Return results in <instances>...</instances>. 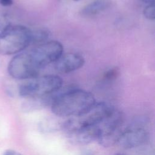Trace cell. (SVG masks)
Returning a JSON list of instances; mask_svg holds the SVG:
<instances>
[{"mask_svg": "<svg viewBox=\"0 0 155 155\" xmlns=\"http://www.w3.org/2000/svg\"><path fill=\"white\" fill-rule=\"evenodd\" d=\"M94 96L82 89H73L57 96L51 102V111L59 117H78L88 112L96 104Z\"/></svg>", "mask_w": 155, "mask_h": 155, "instance_id": "obj_1", "label": "cell"}, {"mask_svg": "<svg viewBox=\"0 0 155 155\" xmlns=\"http://www.w3.org/2000/svg\"><path fill=\"white\" fill-rule=\"evenodd\" d=\"M31 41V30L19 24H8L0 31V55H12L25 50Z\"/></svg>", "mask_w": 155, "mask_h": 155, "instance_id": "obj_2", "label": "cell"}, {"mask_svg": "<svg viewBox=\"0 0 155 155\" xmlns=\"http://www.w3.org/2000/svg\"><path fill=\"white\" fill-rule=\"evenodd\" d=\"M62 84L63 80L59 76H38L22 84L19 88V94L28 99L44 97L58 91Z\"/></svg>", "mask_w": 155, "mask_h": 155, "instance_id": "obj_3", "label": "cell"}, {"mask_svg": "<svg viewBox=\"0 0 155 155\" xmlns=\"http://www.w3.org/2000/svg\"><path fill=\"white\" fill-rule=\"evenodd\" d=\"M122 113L114 108L98 125L99 136L97 140L99 144L103 147H108L117 143L122 132Z\"/></svg>", "mask_w": 155, "mask_h": 155, "instance_id": "obj_4", "label": "cell"}, {"mask_svg": "<svg viewBox=\"0 0 155 155\" xmlns=\"http://www.w3.org/2000/svg\"><path fill=\"white\" fill-rule=\"evenodd\" d=\"M7 70L13 78L19 80L36 78L41 71L33 62L28 49L16 54L8 63Z\"/></svg>", "mask_w": 155, "mask_h": 155, "instance_id": "obj_5", "label": "cell"}, {"mask_svg": "<svg viewBox=\"0 0 155 155\" xmlns=\"http://www.w3.org/2000/svg\"><path fill=\"white\" fill-rule=\"evenodd\" d=\"M29 50L35 64L41 70L46 66L55 62L63 54L64 48L59 41H48L34 45Z\"/></svg>", "mask_w": 155, "mask_h": 155, "instance_id": "obj_6", "label": "cell"}, {"mask_svg": "<svg viewBox=\"0 0 155 155\" xmlns=\"http://www.w3.org/2000/svg\"><path fill=\"white\" fill-rule=\"evenodd\" d=\"M147 137L148 133L145 128L143 126L136 124L122 131L117 142L122 148L130 149L142 145Z\"/></svg>", "mask_w": 155, "mask_h": 155, "instance_id": "obj_7", "label": "cell"}, {"mask_svg": "<svg viewBox=\"0 0 155 155\" xmlns=\"http://www.w3.org/2000/svg\"><path fill=\"white\" fill-rule=\"evenodd\" d=\"M85 64L84 57L78 53L62 54L54 62V68L61 73H68L82 68Z\"/></svg>", "mask_w": 155, "mask_h": 155, "instance_id": "obj_8", "label": "cell"}, {"mask_svg": "<svg viewBox=\"0 0 155 155\" xmlns=\"http://www.w3.org/2000/svg\"><path fill=\"white\" fill-rule=\"evenodd\" d=\"M110 0H94L84 6L80 13L84 17H92L105 10L111 5Z\"/></svg>", "mask_w": 155, "mask_h": 155, "instance_id": "obj_9", "label": "cell"}, {"mask_svg": "<svg viewBox=\"0 0 155 155\" xmlns=\"http://www.w3.org/2000/svg\"><path fill=\"white\" fill-rule=\"evenodd\" d=\"M50 31L45 28H39L31 30V44L36 45L49 41Z\"/></svg>", "mask_w": 155, "mask_h": 155, "instance_id": "obj_10", "label": "cell"}, {"mask_svg": "<svg viewBox=\"0 0 155 155\" xmlns=\"http://www.w3.org/2000/svg\"><path fill=\"white\" fill-rule=\"evenodd\" d=\"M119 74H120L119 69L116 67H113L108 69L104 73L103 75V78L105 81H113L116 79L119 76Z\"/></svg>", "mask_w": 155, "mask_h": 155, "instance_id": "obj_11", "label": "cell"}, {"mask_svg": "<svg viewBox=\"0 0 155 155\" xmlns=\"http://www.w3.org/2000/svg\"><path fill=\"white\" fill-rule=\"evenodd\" d=\"M143 16L149 20H154L155 18L154 3L147 4L143 11Z\"/></svg>", "mask_w": 155, "mask_h": 155, "instance_id": "obj_12", "label": "cell"}, {"mask_svg": "<svg viewBox=\"0 0 155 155\" xmlns=\"http://www.w3.org/2000/svg\"><path fill=\"white\" fill-rule=\"evenodd\" d=\"M2 155H22L20 153L14 150H6L2 153Z\"/></svg>", "mask_w": 155, "mask_h": 155, "instance_id": "obj_13", "label": "cell"}, {"mask_svg": "<svg viewBox=\"0 0 155 155\" xmlns=\"http://www.w3.org/2000/svg\"><path fill=\"white\" fill-rule=\"evenodd\" d=\"M0 4L3 6H10L13 4V0H0Z\"/></svg>", "mask_w": 155, "mask_h": 155, "instance_id": "obj_14", "label": "cell"}, {"mask_svg": "<svg viewBox=\"0 0 155 155\" xmlns=\"http://www.w3.org/2000/svg\"><path fill=\"white\" fill-rule=\"evenodd\" d=\"M79 155H94V153L90 150H85L82 151Z\"/></svg>", "mask_w": 155, "mask_h": 155, "instance_id": "obj_15", "label": "cell"}, {"mask_svg": "<svg viewBox=\"0 0 155 155\" xmlns=\"http://www.w3.org/2000/svg\"><path fill=\"white\" fill-rule=\"evenodd\" d=\"M141 1L147 4H152V3L154 2V0H141Z\"/></svg>", "mask_w": 155, "mask_h": 155, "instance_id": "obj_16", "label": "cell"}, {"mask_svg": "<svg viewBox=\"0 0 155 155\" xmlns=\"http://www.w3.org/2000/svg\"><path fill=\"white\" fill-rule=\"evenodd\" d=\"M114 155H125V154H122V153H117V154H115Z\"/></svg>", "mask_w": 155, "mask_h": 155, "instance_id": "obj_17", "label": "cell"}, {"mask_svg": "<svg viewBox=\"0 0 155 155\" xmlns=\"http://www.w3.org/2000/svg\"><path fill=\"white\" fill-rule=\"evenodd\" d=\"M73 1H79V0H73Z\"/></svg>", "mask_w": 155, "mask_h": 155, "instance_id": "obj_18", "label": "cell"}]
</instances>
